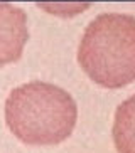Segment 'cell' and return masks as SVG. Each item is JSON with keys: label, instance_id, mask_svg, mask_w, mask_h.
<instances>
[{"label": "cell", "instance_id": "6da1fadb", "mask_svg": "<svg viewBox=\"0 0 135 153\" xmlns=\"http://www.w3.org/2000/svg\"><path fill=\"white\" fill-rule=\"evenodd\" d=\"M78 106L66 89L44 81H31L10 91L5 101V123L26 145H58L71 136Z\"/></svg>", "mask_w": 135, "mask_h": 153}, {"label": "cell", "instance_id": "7a4b0ae2", "mask_svg": "<svg viewBox=\"0 0 135 153\" xmlns=\"http://www.w3.org/2000/svg\"><path fill=\"white\" fill-rule=\"evenodd\" d=\"M78 62L93 82L118 89L135 81V17L100 14L85 29Z\"/></svg>", "mask_w": 135, "mask_h": 153}, {"label": "cell", "instance_id": "3957f363", "mask_svg": "<svg viewBox=\"0 0 135 153\" xmlns=\"http://www.w3.org/2000/svg\"><path fill=\"white\" fill-rule=\"evenodd\" d=\"M27 41L26 12L12 4H0V68L19 61Z\"/></svg>", "mask_w": 135, "mask_h": 153}, {"label": "cell", "instance_id": "277c9868", "mask_svg": "<svg viewBox=\"0 0 135 153\" xmlns=\"http://www.w3.org/2000/svg\"><path fill=\"white\" fill-rule=\"evenodd\" d=\"M112 133L118 153H135V94L117 108Z\"/></svg>", "mask_w": 135, "mask_h": 153}]
</instances>
